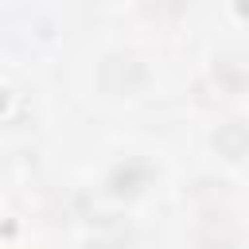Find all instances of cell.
I'll list each match as a JSON object with an SVG mask.
<instances>
[{
    "mask_svg": "<svg viewBox=\"0 0 249 249\" xmlns=\"http://www.w3.org/2000/svg\"><path fill=\"white\" fill-rule=\"evenodd\" d=\"M148 179H152V167H148V163L124 160V163H117V167L105 175V191H109L113 198H136V195L148 187Z\"/></svg>",
    "mask_w": 249,
    "mask_h": 249,
    "instance_id": "obj_4",
    "label": "cell"
},
{
    "mask_svg": "<svg viewBox=\"0 0 249 249\" xmlns=\"http://www.w3.org/2000/svg\"><path fill=\"white\" fill-rule=\"evenodd\" d=\"M241 237H245V230L233 210H206L191 226L195 249H241Z\"/></svg>",
    "mask_w": 249,
    "mask_h": 249,
    "instance_id": "obj_2",
    "label": "cell"
},
{
    "mask_svg": "<svg viewBox=\"0 0 249 249\" xmlns=\"http://www.w3.org/2000/svg\"><path fill=\"white\" fill-rule=\"evenodd\" d=\"M210 74H214V82H218V89H222L226 97H241L245 86H249V66H245V54H241L237 47L218 51Z\"/></svg>",
    "mask_w": 249,
    "mask_h": 249,
    "instance_id": "obj_3",
    "label": "cell"
},
{
    "mask_svg": "<svg viewBox=\"0 0 249 249\" xmlns=\"http://www.w3.org/2000/svg\"><path fill=\"white\" fill-rule=\"evenodd\" d=\"M214 148H218V156H222L226 163H241V160H245V152H249L245 121H241V117L222 121V124H218V132H214Z\"/></svg>",
    "mask_w": 249,
    "mask_h": 249,
    "instance_id": "obj_5",
    "label": "cell"
},
{
    "mask_svg": "<svg viewBox=\"0 0 249 249\" xmlns=\"http://www.w3.org/2000/svg\"><path fill=\"white\" fill-rule=\"evenodd\" d=\"M148 82H152V70L132 51H105L93 66V86L105 101H132L148 89Z\"/></svg>",
    "mask_w": 249,
    "mask_h": 249,
    "instance_id": "obj_1",
    "label": "cell"
}]
</instances>
